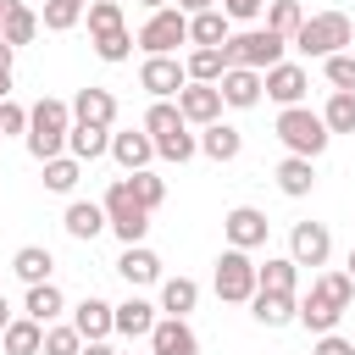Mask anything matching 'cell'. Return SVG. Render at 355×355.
I'll return each instance as SVG.
<instances>
[{"instance_id":"1","label":"cell","mask_w":355,"mask_h":355,"mask_svg":"<svg viewBox=\"0 0 355 355\" xmlns=\"http://www.w3.org/2000/svg\"><path fill=\"white\" fill-rule=\"evenodd\" d=\"M67 133H72V105L44 94L28 105V155L44 166L50 155H67Z\"/></svg>"},{"instance_id":"2","label":"cell","mask_w":355,"mask_h":355,"mask_svg":"<svg viewBox=\"0 0 355 355\" xmlns=\"http://www.w3.org/2000/svg\"><path fill=\"white\" fill-rule=\"evenodd\" d=\"M144 133L155 139V155H161V161H178V166H183V161L200 155V139L189 133V122H183V111H178L172 100H155V105L144 111Z\"/></svg>"},{"instance_id":"3","label":"cell","mask_w":355,"mask_h":355,"mask_svg":"<svg viewBox=\"0 0 355 355\" xmlns=\"http://www.w3.org/2000/svg\"><path fill=\"white\" fill-rule=\"evenodd\" d=\"M300 55H316V61H327V55H338V50H349L355 44V22L344 17V11H316V17H305L300 22V33L288 39Z\"/></svg>"},{"instance_id":"4","label":"cell","mask_w":355,"mask_h":355,"mask_svg":"<svg viewBox=\"0 0 355 355\" xmlns=\"http://www.w3.org/2000/svg\"><path fill=\"white\" fill-rule=\"evenodd\" d=\"M277 139L288 144V155H311V161L333 144L322 111H305V105H283V111H277Z\"/></svg>"},{"instance_id":"5","label":"cell","mask_w":355,"mask_h":355,"mask_svg":"<svg viewBox=\"0 0 355 355\" xmlns=\"http://www.w3.org/2000/svg\"><path fill=\"white\" fill-rule=\"evenodd\" d=\"M105 216H111V233L122 239V244H144V233H150V205L133 194V183L128 178H116L111 189H105Z\"/></svg>"},{"instance_id":"6","label":"cell","mask_w":355,"mask_h":355,"mask_svg":"<svg viewBox=\"0 0 355 355\" xmlns=\"http://www.w3.org/2000/svg\"><path fill=\"white\" fill-rule=\"evenodd\" d=\"M283 50H288V39H283V33H272V28H244V33H233V39L222 44L227 67H255V72L277 67V61H283Z\"/></svg>"},{"instance_id":"7","label":"cell","mask_w":355,"mask_h":355,"mask_svg":"<svg viewBox=\"0 0 355 355\" xmlns=\"http://www.w3.org/2000/svg\"><path fill=\"white\" fill-rule=\"evenodd\" d=\"M211 283H216V294H222L227 305H250L255 288H261V283H255V261H250V250H233V244H227V250L216 255Z\"/></svg>"},{"instance_id":"8","label":"cell","mask_w":355,"mask_h":355,"mask_svg":"<svg viewBox=\"0 0 355 355\" xmlns=\"http://www.w3.org/2000/svg\"><path fill=\"white\" fill-rule=\"evenodd\" d=\"M133 39H139V50H144V55H172L178 44H189V11H178V6L150 11V22H144Z\"/></svg>"},{"instance_id":"9","label":"cell","mask_w":355,"mask_h":355,"mask_svg":"<svg viewBox=\"0 0 355 355\" xmlns=\"http://www.w3.org/2000/svg\"><path fill=\"white\" fill-rule=\"evenodd\" d=\"M222 105H227V100H222L216 83H194V78H189V83L178 89V111H183V122H194V128L222 122Z\"/></svg>"},{"instance_id":"10","label":"cell","mask_w":355,"mask_h":355,"mask_svg":"<svg viewBox=\"0 0 355 355\" xmlns=\"http://www.w3.org/2000/svg\"><path fill=\"white\" fill-rule=\"evenodd\" d=\"M183 83H189V67H183L178 55H144V67H139V89H150L155 100H172Z\"/></svg>"},{"instance_id":"11","label":"cell","mask_w":355,"mask_h":355,"mask_svg":"<svg viewBox=\"0 0 355 355\" xmlns=\"http://www.w3.org/2000/svg\"><path fill=\"white\" fill-rule=\"evenodd\" d=\"M266 211H255V205H233L227 216H222V233H227V244L233 250H261L266 244Z\"/></svg>"},{"instance_id":"12","label":"cell","mask_w":355,"mask_h":355,"mask_svg":"<svg viewBox=\"0 0 355 355\" xmlns=\"http://www.w3.org/2000/svg\"><path fill=\"white\" fill-rule=\"evenodd\" d=\"M288 255H294L300 266H327L333 233H327L322 222H294V227H288Z\"/></svg>"},{"instance_id":"13","label":"cell","mask_w":355,"mask_h":355,"mask_svg":"<svg viewBox=\"0 0 355 355\" xmlns=\"http://www.w3.org/2000/svg\"><path fill=\"white\" fill-rule=\"evenodd\" d=\"M216 89H222V100H227L233 111H250V105H261V94H266V72H255V67H227Z\"/></svg>"},{"instance_id":"14","label":"cell","mask_w":355,"mask_h":355,"mask_svg":"<svg viewBox=\"0 0 355 355\" xmlns=\"http://www.w3.org/2000/svg\"><path fill=\"white\" fill-rule=\"evenodd\" d=\"M150 349L155 355H200V338H194L189 316H161L150 327Z\"/></svg>"},{"instance_id":"15","label":"cell","mask_w":355,"mask_h":355,"mask_svg":"<svg viewBox=\"0 0 355 355\" xmlns=\"http://www.w3.org/2000/svg\"><path fill=\"white\" fill-rule=\"evenodd\" d=\"M305 89H311V78H305L300 61H277V67H266V100H277V105H300Z\"/></svg>"},{"instance_id":"16","label":"cell","mask_w":355,"mask_h":355,"mask_svg":"<svg viewBox=\"0 0 355 355\" xmlns=\"http://www.w3.org/2000/svg\"><path fill=\"white\" fill-rule=\"evenodd\" d=\"M72 327H78L83 338H111V333H116V305H105L100 294H89V300L72 305Z\"/></svg>"},{"instance_id":"17","label":"cell","mask_w":355,"mask_h":355,"mask_svg":"<svg viewBox=\"0 0 355 355\" xmlns=\"http://www.w3.org/2000/svg\"><path fill=\"white\" fill-rule=\"evenodd\" d=\"M250 316H255L261 327H288V322H300V300H294V294L255 288V300H250Z\"/></svg>"},{"instance_id":"18","label":"cell","mask_w":355,"mask_h":355,"mask_svg":"<svg viewBox=\"0 0 355 355\" xmlns=\"http://www.w3.org/2000/svg\"><path fill=\"white\" fill-rule=\"evenodd\" d=\"M72 122L111 128V122H116V94H111V89H78V100H72Z\"/></svg>"},{"instance_id":"19","label":"cell","mask_w":355,"mask_h":355,"mask_svg":"<svg viewBox=\"0 0 355 355\" xmlns=\"http://www.w3.org/2000/svg\"><path fill=\"white\" fill-rule=\"evenodd\" d=\"M111 161L122 166V172H139V166H150L155 161V139L139 128V133H111Z\"/></svg>"},{"instance_id":"20","label":"cell","mask_w":355,"mask_h":355,"mask_svg":"<svg viewBox=\"0 0 355 355\" xmlns=\"http://www.w3.org/2000/svg\"><path fill=\"white\" fill-rule=\"evenodd\" d=\"M61 227H67L72 239H83V244H89V239H100V233L111 227V216H105V205H94V200H72V205H67V216H61Z\"/></svg>"},{"instance_id":"21","label":"cell","mask_w":355,"mask_h":355,"mask_svg":"<svg viewBox=\"0 0 355 355\" xmlns=\"http://www.w3.org/2000/svg\"><path fill=\"white\" fill-rule=\"evenodd\" d=\"M116 272H122L133 288H144V283H161V255H155L150 244H122V261H116Z\"/></svg>"},{"instance_id":"22","label":"cell","mask_w":355,"mask_h":355,"mask_svg":"<svg viewBox=\"0 0 355 355\" xmlns=\"http://www.w3.org/2000/svg\"><path fill=\"white\" fill-rule=\"evenodd\" d=\"M0 349H6V355H44V322L11 316V327L0 333Z\"/></svg>"},{"instance_id":"23","label":"cell","mask_w":355,"mask_h":355,"mask_svg":"<svg viewBox=\"0 0 355 355\" xmlns=\"http://www.w3.org/2000/svg\"><path fill=\"white\" fill-rule=\"evenodd\" d=\"M277 189H283L288 200H305V194L316 189V166H311V155H283V161H277Z\"/></svg>"},{"instance_id":"24","label":"cell","mask_w":355,"mask_h":355,"mask_svg":"<svg viewBox=\"0 0 355 355\" xmlns=\"http://www.w3.org/2000/svg\"><path fill=\"white\" fill-rule=\"evenodd\" d=\"M67 155H78V161H100V155H111V128L72 122V133H67Z\"/></svg>"},{"instance_id":"25","label":"cell","mask_w":355,"mask_h":355,"mask_svg":"<svg viewBox=\"0 0 355 355\" xmlns=\"http://www.w3.org/2000/svg\"><path fill=\"white\" fill-rule=\"evenodd\" d=\"M239 150H244V133L233 122H211L200 133V155H211V161H239Z\"/></svg>"},{"instance_id":"26","label":"cell","mask_w":355,"mask_h":355,"mask_svg":"<svg viewBox=\"0 0 355 355\" xmlns=\"http://www.w3.org/2000/svg\"><path fill=\"white\" fill-rule=\"evenodd\" d=\"M155 322H161V316H155V305H150V300H139V294L116 305V333H122V338H150V327H155Z\"/></svg>"},{"instance_id":"27","label":"cell","mask_w":355,"mask_h":355,"mask_svg":"<svg viewBox=\"0 0 355 355\" xmlns=\"http://www.w3.org/2000/svg\"><path fill=\"white\" fill-rule=\"evenodd\" d=\"M227 22H233V17H227L222 6L194 11V17H189V44H227V39H233V33H227Z\"/></svg>"},{"instance_id":"28","label":"cell","mask_w":355,"mask_h":355,"mask_svg":"<svg viewBox=\"0 0 355 355\" xmlns=\"http://www.w3.org/2000/svg\"><path fill=\"white\" fill-rule=\"evenodd\" d=\"M11 272H17L22 283H50V272H55V255H50L44 244H22V250L11 255Z\"/></svg>"},{"instance_id":"29","label":"cell","mask_w":355,"mask_h":355,"mask_svg":"<svg viewBox=\"0 0 355 355\" xmlns=\"http://www.w3.org/2000/svg\"><path fill=\"white\" fill-rule=\"evenodd\" d=\"M255 283L272 288V294H294V283H300V261H294V255H266V266H255Z\"/></svg>"},{"instance_id":"30","label":"cell","mask_w":355,"mask_h":355,"mask_svg":"<svg viewBox=\"0 0 355 355\" xmlns=\"http://www.w3.org/2000/svg\"><path fill=\"white\" fill-rule=\"evenodd\" d=\"M67 311V300H61V288L55 283H28V300H22V316H33V322H55Z\"/></svg>"},{"instance_id":"31","label":"cell","mask_w":355,"mask_h":355,"mask_svg":"<svg viewBox=\"0 0 355 355\" xmlns=\"http://www.w3.org/2000/svg\"><path fill=\"white\" fill-rule=\"evenodd\" d=\"M338 316H344V311H338L333 300H322L316 288L300 300V327H305V333H316V338H322V333H333V327H338Z\"/></svg>"},{"instance_id":"32","label":"cell","mask_w":355,"mask_h":355,"mask_svg":"<svg viewBox=\"0 0 355 355\" xmlns=\"http://www.w3.org/2000/svg\"><path fill=\"white\" fill-rule=\"evenodd\" d=\"M39 28H44V22H39V11H28L22 0H11V6H6V22H0V39L22 50V44H33V33H39Z\"/></svg>"},{"instance_id":"33","label":"cell","mask_w":355,"mask_h":355,"mask_svg":"<svg viewBox=\"0 0 355 355\" xmlns=\"http://www.w3.org/2000/svg\"><path fill=\"white\" fill-rule=\"evenodd\" d=\"M183 67H189V78H194V83H222V72H227V55H222V44H194Z\"/></svg>"},{"instance_id":"34","label":"cell","mask_w":355,"mask_h":355,"mask_svg":"<svg viewBox=\"0 0 355 355\" xmlns=\"http://www.w3.org/2000/svg\"><path fill=\"white\" fill-rule=\"evenodd\" d=\"M200 305V283L194 277H161V311L166 316H189Z\"/></svg>"},{"instance_id":"35","label":"cell","mask_w":355,"mask_h":355,"mask_svg":"<svg viewBox=\"0 0 355 355\" xmlns=\"http://www.w3.org/2000/svg\"><path fill=\"white\" fill-rule=\"evenodd\" d=\"M78 178H83V161H78V155H50V161H44V189H50V194H72Z\"/></svg>"},{"instance_id":"36","label":"cell","mask_w":355,"mask_h":355,"mask_svg":"<svg viewBox=\"0 0 355 355\" xmlns=\"http://www.w3.org/2000/svg\"><path fill=\"white\" fill-rule=\"evenodd\" d=\"M322 122H327V133H355V94L333 89L327 105H322Z\"/></svg>"},{"instance_id":"37","label":"cell","mask_w":355,"mask_h":355,"mask_svg":"<svg viewBox=\"0 0 355 355\" xmlns=\"http://www.w3.org/2000/svg\"><path fill=\"white\" fill-rule=\"evenodd\" d=\"M311 288H316L322 300H333L338 311H349V305H355V277H349V272H322Z\"/></svg>"},{"instance_id":"38","label":"cell","mask_w":355,"mask_h":355,"mask_svg":"<svg viewBox=\"0 0 355 355\" xmlns=\"http://www.w3.org/2000/svg\"><path fill=\"white\" fill-rule=\"evenodd\" d=\"M300 22H305V11H300V0H272V6H266V28H272V33H283V39H294V33H300Z\"/></svg>"},{"instance_id":"39","label":"cell","mask_w":355,"mask_h":355,"mask_svg":"<svg viewBox=\"0 0 355 355\" xmlns=\"http://www.w3.org/2000/svg\"><path fill=\"white\" fill-rule=\"evenodd\" d=\"M133 44H139V39H133L128 28H111V33H100V39H94V55L116 67V61H128V55H133Z\"/></svg>"},{"instance_id":"40","label":"cell","mask_w":355,"mask_h":355,"mask_svg":"<svg viewBox=\"0 0 355 355\" xmlns=\"http://www.w3.org/2000/svg\"><path fill=\"white\" fill-rule=\"evenodd\" d=\"M83 349V333L72 322H50L44 327V355H78Z\"/></svg>"},{"instance_id":"41","label":"cell","mask_w":355,"mask_h":355,"mask_svg":"<svg viewBox=\"0 0 355 355\" xmlns=\"http://www.w3.org/2000/svg\"><path fill=\"white\" fill-rule=\"evenodd\" d=\"M128 183H133V194H139V200H144L150 211H155V205L166 200V178H155L150 166H139V172H128Z\"/></svg>"},{"instance_id":"42","label":"cell","mask_w":355,"mask_h":355,"mask_svg":"<svg viewBox=\"0 0 355 355\" xmlns=\"http://www.w3.org/2000/svg\"><path fill=\"white\" fill-rule=\"evenodd\" d=\"M111 28H122V0H89V33L100 39Z\"/></svg>"},{"instance_id":"43","label":"cell","mask_w":355,"mask_h":355,"mask_svg":"<svg viewBox=\"0 0 355 355\" xmlns=\"http://www.w3.org/2000/svg\"><path fill=\"white\" fill-rule=\"evenodd\" d=\"M322 72H327V83H333V89H349V94H355V50L327 55V61H322Z\"/></svg>"},{"instance_id":"44","label":"cell","mask_w":355,"mask_h":355,"mask_svg":"<svg viewBox=\"0 0 355 355\" xmlns=\"http://www.w3.org/2000/svg\"><path fill=\"white\" fill-rule=\"evenodd\" d=\"M83 11H89V6H61V0H44V17H39V22H44L50 33H67V28H78V17H83Z\"/></svg>"},{"instance_id":"45","label":"cell","mask_w":355,"mask_h":355,"mask_svg":"<svg viewBox=\"0 0 355 355\" xmlns=\"http://www.w3.org/2000/svg\"><path fill=\"white\" fill-rule=\"evenodd\" d=\"M0 133H28V111L17 100H0Z\"/></svg>"},{"instance_id":"46","label":"cell","mask_w":355,"mask_h":355,"mask_svg":"<svg viewBox=\"0 0 355 355\" xmlns=\"http://www.w3.org/2000/svg\"><path fill=\"white\" fill-rule=\"evenodd\" d=\"M311 355H355V344H349V338H338V333H322V338L311 344Z\"/></svg>"},{"instance_id":"47","label":"cell","mask_w":355,"mask_h":355,"mask_svg":"<svg viewBox=\"0 0 355 355\" xmlns=\"http://www.w3.org/2000/svg\"><path fill=\"white\" fill-rule=\"evenodd\" d=\"M261 6H266V0H222V11H227L233 22H250V17H261Z\"/></svg>"},{"instance_id":"48","label":"cell","mask_w":355,"mask_h":355,"mask_svg":"<svg viewBox=\"0 0 355 355\" xmlns=\"http://www.w3.org/2000/svg\"><path fill=\"white\" fill-rule=\"evenodd\" d=\"M78 355H116V349H111L105 338H83V349H78Z\"/></svg>"},{"instance_id":"49","label":"cell","mask_w":355,"mask_h":355,"mask_svg":"<svg viewBox=\"0 0 355 355\" xmlns=\"http://www.w3.org/2000/svg\"><path fill=\"white\" fill-rule=\"evenodd\" d=\"M172 6H178V11H189V17H194V11H211V6H216V0H172Z\"/></svg>"},{"instance_id":"50","label":"cell","mask_w":355,"mask_h":355,"mask_svg":"<svg viewBox=\"0 0 355 355\" xmlns=\"http://www.w3.org/2000/svg\"><path fill=\"white\" fill-rule=\"evenodd\" d=\"M11 61H17V44H6V39H0V67H11Z\"/></svg>"},{"instance_id":"51","label":"cell","mask_w":355,"mask_h":355,"mask_svg":"<svg viewBox=\"0 0 355 355\" xmlns=\"http://www.w3.org/2000/svg\"><path fill=\"white\" fill-rule=\"evenodd\" d=\"M11 327V305H6V294H0V333Z\"/></svg>"},{"instance_id":"52","label":"cell","mask_w":355,"mask_h":355,"mask_svg":"<svg viewBox=\"0 0 355 355\" xmlns=\"http://www.w3.org/2000/svg\"><path fill=\"white\" fill-rule=\"evenodd\" d=\"M344 272H349V277H355V244H349V261H344Z\"/></svg>"},{"instance_id":"53","label":"cell","mask_w":355,"mask_h":355,"mask_svg":"<svg viewBox=\"0 0 355 355\" xmlns=\"http://www.w3.org/2000/svg\"><path fill=\"white\" fill-rule=\"evenodd\" d=\"M139 6H150V11H161V6H172V0H139Z\"/></svg>"},{"instance_id":"54","label":"cell","mask_w":355,"mask_h":355,"mask_svg":"<svg viewBox=\"0 0 355 355\" xmlns=\"http://www.w3.org/2000/svg\"><path fill=\"white\" fill-rule=\"evenodd\" d=\"M61 6H89V0H61Z\"/></svg>"},{"instance_id":"55","label":"cell","mask_w":355,"mask_h":355,"mask_svg":"<svg viewBox=\"0 0 355 355\" xmlns=\"http://www.w3.org/2000/svg\"><path fill=\"white\" fill-rule=\"evenodd\" d=\"M6 6H11V0H0V22H6Z\"/></svg>"},{"instance_id":"56","label":"cell","mask_w":355,"mask_h":355,"mask_svg":"<svg viewBox=\"0 0 355 355\" xmlns=\"http://www.w3.org/2000/svg\"><path fill=\"white\" fill-rule=\"evenodd\" d=\"M144 355H155V349H144Z\"/></svg>"}]
</instances>
